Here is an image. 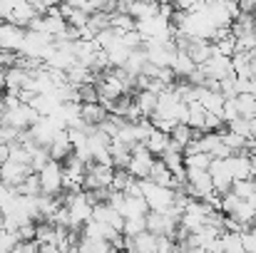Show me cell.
<instances>
[{
	"instance_id": "8fae6325",
	"label": "cell",
	"mask_w": 256,
	"mask_h": 253,
	"mask_svg": "<svg viewBox=\"0 0 256 253\" xmlns=\"http://www.w3.org/2000/svg\"><path fill=\"white\" fill-rule=\"evenodd\" d=\"M194 70H196V65L189 60V55L182 52V50H176L174 62H172V72H174V77H176V80H189V75H192Z\"/></svg>"
},
{
	"instance_id": "ac0fdd59",
	"label": "cell",
	"mask_w": 256,
	"mask_h": 253,
	"mask_svg": "<svg viewBox=\"0 0 256 253\" xmlns=\"http://www.w3.org/2000/svg\"><path fill=\"white\" fill-rule=\"evenodd\" d=\"M212 164V157L199 152V154H192V157H184V169H202V171H209Z\"/></svg>"
},
{
	"instance_id": "cb8c5ba5",
	"label": "cell",
	"mask_w": 256,
	"mask_h": 253,
	"mask_svg": "<svg viewBox=\"0 0 256 253\" xmlns=\"http://www.w3.org/2000/svg\"><path fill=\"white\" fill-rule=\"evenodd\" d=\"M2 114H5V104H2V97H0V119H2Z\"/></svg>"
},
{
	"instance_id": "7402d4cb",
	"label": "cell",
	"mask_w": 256,
	"mask_h": 253,
	"mask_svg": "<svg viewBox=\"0 0 256 253\" xmlns=\"http://www.w3.org/2000/svg\"><path fill=\"white\" fill-rule=\"evenodd\" d=\"M10 159V147H0V167Z\"/></svg>"
},
{
	"instance_id": "d6986e66",
	"label": "cell",
	"mask_w": 256,
	"mask_h": 253,
	"mask_svg": "<svg viewBox=\"0 0 256 253\" xmlns=\"http://www.w3.org/2000/svg\"><path fill=\"white\" fill-rule=\"evenodd\" d=\"M222 249H224V253H244L242 236L239 234H222Z\"/></svg>"
},
{
	"instance_id": "9a60e30c",
	"label": "cell",
	"mask_w": 256,
	"mask_h": 253,
	"mask_svg": "<svg viewBox=\"0 0 256 253\" xmlns=\"http://www.w3.org/2000/svg\"><path fill=\"white\" fill-rule=\"evenodd\" d=\"M15 191H18V196H30V199L40 196V181H38V174L25 176V179H22V184H18V186H15Z\"/></svg>"
},
{
	"instance_id": "52a82bcc",
	"label": "cell",
	"mask_w": 256,
	"mask_h": 253,
	"mask_svg": "<svg viewBox=\"0 0 256 253\" xmlns=\"http://www.w3.org/2000/svg\"><path fill=\"white\" fill-rule=\"evenodd\" d=\"M32 174V169L25 167V164H18V162H5L2 167H0V184L2 186H18V184H22V179L25 176H30Z\"/></svg>"
},
{
	"instance_id": "ba28073f",
	"label": "cell",
	"mask_w": 256,
	"mask_h": 253,
	"mask_svg": "<svg viewBox=\"0 0 256 253\" xmlns=\"http://www.w3.org/2000/svg\"><path fill=\"white\" fill-rule=\"evenodd\" d=\"M48 154H50V162H58V164H62L68 157H72V144H70L68 129L60 132V134L52 139V144L48 147Z\"/></svg>"
},
{
	"instance_id": "603a6c76",
	"label": "cell",
	"mask_w": 256,
	"mask_h": 253,
	"mask_svg": "<svg viewBox=\"0 0 256 253\" xmlns=\"http://www.w3.org/2000/svg\"><path fill=\"white\" fill-rule=\"evenodd\" d=\"M252 139L256 142V119H252Z\"/></svg>"
},
{
	"instance_id": "9c48e42d",
	"label": "cell",
	"mask_w": 256,
	"mask_h": 253,
	"mask_svg": "<svg viewBox=\"0 0 256 253\" xmlns=\"http://www.w3.org/2000/svg\"><path fill=\"white\" fill-rule=\"evenodd\" d=\"M107 117L110 114H107V109L100 102H94V104H80V119L85 122L87 127H100Z\"/></svg>"
},
{
	"instance_id": "5b68a950",
	"label": "cell",
	"mask_w": 256,
	"mask_h": 253,
	"mask_svg": "<svg viewBox=\"0 0 256 253\" xmlns=\"http://www.w3.org/2000/svg\"><path fill=\"white\" fill-rule=\"evenodd\" d=\"M202 72L206 75V82H222V80H226V77L234 75V70H232V60L219 57V55H212V57L202 65Z\"/></svg>"
},
{
	"instance_id": "277c9868",
	"label": "cell",
	"mask_w": 256,
	"mask_h": 253,
	"mask_svg": "<svg viewBox=\"0 0 256 253\" xmlns=\"http://www.w3.org/2000/svg\"><path fill=\"white\" fill-rule=\"evenodd\" d=\"M112 176H114V169H112V167H102V164H87L85 179H82V191L112 189Z\"/></svg>"
},
{
	"instance_id": "6da1fadb",
	"label": "cell",
	"mask_w": 256,
	"mask_h": 253,
	"mask_svg": "<svg viewBox=\"0 0 256 253\" xmlns=\"http://www.w3.org/2000/svg\"><path fill=\"white\" fill-rule=\"evenodd\" d=\"M140 194H142L144 204L150 206V211H154V214H167L174 206V191L164 189V186H157L147 179L140 181Z\"/></svg>"
},
{
	"instance_id": "3957f363",
	"label": "cell",
	"mask_w": 256,
	"mask_h": 253,
	"mask_svg": "<svg viewBox=\"0 0 256 253\" xmlns=\"http://www.w3.org/2000/svg\"><path fill=\"white\" fill-rule=\"evenodd\" d=\"M154 162H157V159L144 149V144H137V147H132V159H130L127 174H130L132 179H137V181H144V179H150Z\"/></svg>"
},
{
	"instance_id": "8992f818",
	"label": "cell",
	"mask_w": 256,
	"mask_h": 253,
	"mask_svg": "<svg viewBox=\"0 0 256 253\" xmlns=\"http://www.w3.org/2000/svg\"><path fill=\"white\" fill-rule=\"evenodd\" d=\"M226 169L232 174V181H249L254 176V167H252V157L246 152L232 154L226 159Z\"/></svg>"
},
{
	"instance_id": "7c38bea8",
	"label": "cell",
	"mask_w": 256,
	"mask_h": 253,
	"mask_svg": "<svg viewBox=\"0 0 256 253\" xmlns=\"http://www.w3.org/2000/svg\"><path fill=\"white\" fill-rule=\"evenodd\" d=\"M167 147H170V134H162V132H152L150 137H147V142H144V149L157 159V157H162L164 152H167Z\"/></svg>"
},
{
	"instance_id": "2e32d148",
	"label": "cell",
	"mask_w": 256,
	"mask_h": 253,
	"mask_svg": "<svg viewBox=\"0 0 256 253\" xmlns=\"http://www.w3.org/2000/svg\"><path fill=\"white\" fill-rule=\"evenodd\" d=\"M142 231H147V224H144V219H140V216L124 219V224H122V236H127V239H134V236H140Z\"/></svg>"
},
{
	"instance_id": "44dd1931",
	"label": "cell",
	"mask_w": 256,
	"mask_h": 253,
	"mask_svg": "<svg viewBox=\"0 0 256 253\" xmlns=\"http://www.w3.org/2000/svg\"><path fill=\"white\" fill-rule=\"evenodd\" d=\"M239 236H242L244 253H256V231H254V229H246V231H242Z\"/></svg>"
},
{
	"instance_id": "7a4b0ae2",
	"label": "cell",
	"mask_w": 256,
	"mask_h": 253,
	"mask_svg": "<svg viewBox=\"0 0 256 253\" xmlns=\"http://www.w3.org/2000/svg\"><path fill=\"white\" fill-rule=\"evenodd\" d=\"M38 181H40V194L45 196H60L62 194V164L58 162H48L45 167L38 171Z\"/></svg>"
},
{
	"instance_id": "ffe728a7",
	"label": "cell",
	"mask_w": 256,
	"mask_h": 253,
	"mask_svg": "<svg viewBox=\"0 0 256 253\" xmlns=\"http://www.w3.org/2000/svg\"><path fill=\"white\" fill-rule=\"evenodd\" d=\"M232 194L239 196L242 201H249L252 194H254V181H252V179H249V181H234V184H232Z\"/></svg>"
},
{
	"instance_id": "5bb4252c",
	"label": "cell",
	"mask_w": 256,
	"mask_h": 253,
	"mask_svg": "<svg viewBox=\"0 0 256 253\" xmlns=\"http://www.w3.org/2000/svg\"><path fill=\"white\" fill-rule=\"evenodd\" d=\"M194 137H196V132H194L192 127H186V124H176L170 132V142H174L176 147H182V152H184V147H186Z\"/></svg>"
},
{
	"instance_id": "30bf717a",
	"label": "cell",
	"mask_w": 256,
	"mask_h": 253,
	"mask_svg": "<svg viewBox=\"0 0 256 253\" xmlns=\"http://www.w3.org/2000/svg\"><path fill=\"white\" fill-rule=\"evenodd\" d=\"M132 97H134V107H137L142 119H150L157 112V94H152V92H134Z\"/></svg>"
},
{
	"instance_id": "4fadbf2b",
	"label": "cell",
	"mask_w": 256,
	"mask_h": 253,
	"mask_svg": "<svg viewBox=\"0 0 256 253\" xmlns=\"http://www.w3.org/2000/svg\"><path fill=\"white\" fill-rule=\"evenodd\" d=\"M234 102H236V109H239V117L242 119H256V99L252 94H239V97H234Z\"/></svg>"
},
{
	"instance_id": "e0dca14e",
	"label": "cell",
	"mask_w": 256,
	"mask_h": 253,
	"mask_svg": "<svg viewBox=\"0 0 256 253\" xmlns=\"http://www.w3.org/2000/svg\"><path fill=\"white\" fill-rule=\"evenodd\" d=\"M226 132H232V134H236L242 139H252V122L239 117V119H234V122L226 124Z\"/></svg>"
}]
</instances>
